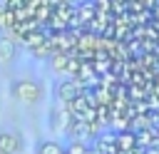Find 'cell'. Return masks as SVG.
Masks as SVG:
<instances>
[{"label":"cell","mask_w":159,"mask_h":154,"mask_svg":"<svg viewBox=\"0 0 159 154\" xmlns=\"http://www.w3.org/2000/svg\"><path fill=\"white\" fill-rule=\"evenodd\" d=\"M7 92H10L12 102L25 104V107H32V104H37L45 97L42 82L40 79H32V77H17V79H12L10 87H7Z\"/></svg>","instance_id":"obj_1"},{"label":"cell","mask_w":159,"mask_h":154,"mask_svg":"<svg viewBox=\"0 0 159 154\" xmlns=\"http://www.w3.org/2000/svg\"><path fill=\"white\" fill-rule=\"evenodd\" d=\"M82 92H84L82 79H65V82H57V84H55V102L70 104V102H75L77 97H82Z\"/></svg>","instance_id":"obj_2"},{"label":"cell","mask_w":159,"mask_h":154,"mask_svg":"<svg viewBox=\"0 0 159 154\" xmlns=\"http://www.w3.org/2000/svg\"><path fill=\"white\" fill-rule=\"evenodd\" d=\"M25 149L22 134L15 129H0V152L2 154H20Z\"/></svg>","instance_id":"obj_3"},{"label":"cell","mask_w":159,"mask_h":154,"mask_svg":"<svg viewBox=\"0 0 159 154\" xmlns=\"http://www.w3.org/2000/svg\"><path fill=\"white\" fill-rule=\"evenodd\" d=\"M15 60H17V42L10 35L0 32V67H10Z\"/></svg>","instance_id":"obj_4"},{"label":"cell","mask_w":159,"mask_h":154,"mask_svg":"<svg viewBox=\"0 0 159 154\" xmlns=\"http://www.w3.org/2000/svg\"><path fill=\"white\" fill-rule=\"evenodd\" d=\"M114 144H117V152H119V154L137 152V132H132V129L117 132V134H114Z\"/></svg>","instance_id":"obj_5"},{"label":"cell","mask_w":159,"mask_h":154,"mask_svg":"<svg viewBox=\"0 0 159 154\" xmlns=\"http://www.w3.org/2000/svg\"><path fill=\"white\" fill-rule=\"evenodd\" d=\"M45 42H47V37H45L37 27H35L32 32L27 30V32H22V35H20V45H22V47H27V50H35V47H40V45H45Z\"/></svg>","instance_id":"obj_6"},{"label":"cell","mask_w":159,"mask_h":154,"mask_svg":"<svg viewBox=\"0 0 159 154\" xmlns=\"http://www.w3.org/2000/svg\"><path fill=\"white\" fill-rule=\"evenodd\" d=\"M35 154H65V147L55 139H40L35 144Z\"/></svg>","instance_id":"obj_7"},{"label":"cell","mask_w":159,"mask_h":154,"mask_svg":"<svg viewBox=\"0 0 159 154\" xmlns=\"http://www.w3.org/2000/svg\"><path fill=\"white\" fill-rule=\"evenodd\" d=\"M12 27H15V12L0 0V32H10Z\"/></svg>","instance_id":"obj_8"},{"label":"cell","mask_w":159,"mask_h":154,"mask_svg":"<svg viewBox=\"0 0 159 154\" xmlns=\"http://www.w3.org/2000/svg\"><path fill=\"white\" fill-rule=\"evenodd\" d=\"M67 67H70V57H67L65 52H52V57H50V70H52V72H67Z\"/></svg>","instance_id":"obj_9"},{"label":"cell","mask_w":159,"mask_h":154,"mask_svg":"<svg viewBox=\"0 0 159 154\" xmlns=\"http://www.w3.org/2000/svg\"><path fill=\"white\" fill-rule=\"evenodd\" d=\"M94 12H97V5H94L92 0H84V2H80V7H77L80 22H89V20L94 17Z\"/></svg>","instance_id":"obj_10"},{"label":"cell","mask_w":159,"mask_h":154,"mask_svg":"<svg viewBox=\"0 0 159 154\" xmlns=\"http://www.w3.org/2000/svg\"><path fill=\"white\" fill-rule=\"evenodd\" d=\"M89 149H87V144L82 142V139H72L67 147H65V154H87Z\"/></svg>","instance_id":"obj_11"},{"label":"cell","mask_w":159,"mask_h":154,"mask_svg":"<svg viewBox=\"0 0 159 154\" xmlns=\"http://www.w3.org/2000/svg\"><path fill=\"white\" fill-rule=\"evenodd\" d=\"M142 154H159V144H152V147H147Z\"/></svg>","instance_id":"obj_12"},{"label":"cell","mask_w":159,"mask_h":154,"mask_svg":"<svg viewBox=\"0 0 159 154\" xmlns=\"http://www.w3.org/2000/svg\"><path fill=\"white\" fill-rule=\"evenodd\" d=\"M0 154H2V152H0Z\"/></svg>","instance_id":"obj_13"}]
</instances>
